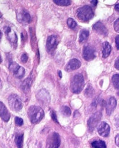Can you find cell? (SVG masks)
<instances>
[{
    "label": "cell",
    "instance_id": "cell-41",
    "mask_svg": "<svg viewBox=\"0 0 119 148\" xmlns=\"http://www.w3.org/2000/svg\"><path fill=\"white\" fill-rule=\"evenodd\" d=\"M1 56H0V63H1Z\"/></svg>",
    "mask_w": 119,
    "mask_h": 148
},
{
    "label": "cell",
    "instance_id": "cell-14",
    "mask_svg": "<svg viewBox=\"0 0 119 148\" xmlns=\"http://www.w3.org/2000/svg\"><path fill=\"white\" fill-rule=\"evenodd\" d=\"M92 28L95 32H97L100 35H104V36H107L108 35L107 29L101 22L99 21L95 23V25H93Z\"/></svg>",
    "mask_w": 119,
    "mask_h": 148
},
{
    "label": "cell",
    "instance_id": "cell-6",
    "mask_svg": "<svg viewBox=\"0 0 119 148\" xmlns=\"http://www.w3.org/2000/svg\"><path fill=\"white\" fill-rule=\"evenodd\" d=\"M9 70L11 73H13L14 77L17 79H22L25 74V70L24 68L20 66L15 62H12L10 64Z\"/></svg>",
    "mask_w": 119,
    "mask_h": 148
},
{
    "label": "cell",
    "instance_id": "cell-33",
    "mask_svg": "<svg viewBox=\"0 0 119 148\" xmlns=\"http://www.w3.org/2000/svg\"><path fill=\"white\" fill-rule=\"evenodd\" d=\"M114 66H115V68L117 70H119V57L116 60Z\"/></svg>",
    "mask_w": 119,
    "mask_h": 148
},
{
    "label": "cell",
    "instance_id": "cell-12",
    "mask_svg": "<svg viewBox=\"0 0 119 148\" xmlns=\"http://www.w3.org/2000/svg\"><path fill=\"white\" fill-rule=\"evenodd\" d=\"M81 66V61L77 59L74 58L70 60L66 67V70L67 72H71L78 69Z\"/></svg>",
    "mask_w": 119,
    "mask_h": 148
},
{
    "label": "cell",
    "instance_id": "cell-24",
    "mask_svg": "<svg viewBox=\"0 0 119 148\" xmlns=\"http://www.w3.org/2000/svg\"><path fill=\"white\" fill-rule=\"evenodd\" d=\"M112 82L115 88L119 89V74H114L113 76Z\"/></svg>",
    "mask_w": 119,
    "mask_h": 148
},
{
    "label": "cell",
    "instance_id": "cell-18",
    "mask_svg": "<svg viewBox=\"0 0 119 148\" xmlns=\"http://www.w3.org/2000/svg\"><path fill=\"white\" fill-rule=\"evenodd\" d=\"M89 35V32L88 30L85 29L82 30L81 32L80 35H79V42L82 43L86 41L87 40H88Z\"/></svg>",
    "mask_w": 119,
    "mask_h": 148
},
{
    "label": "cell",
    "instance_id": "cell-16",
    "mask_svg": "<svg viewBox=\"0 0 119 148\" xmlns=\"http://www.w3.org/2000/svg\"><path fill=\"white\" fill-rule=\"evenodd\" d=\"M17 19L19 21L23 23H29L31 21L30 14L25 10H22L17 14Z\"/></svg>",
    "mask_w": 119,
    "mask_h": 148
},
{
    "label": "cell",
    "instance_id": "cell-2",
    "mask_svg": "<svg viewBox=\"0 0 119 148\" xmlns=\"http://www.w3.org/2000/svg\"><path fill=\"white\" fill-rule=\"evenodd\" d=\"M84 84L83 76L81 74H76L71 81L70 89L74 93H79L83 90Z\"/></svg>",
    "mask_w": 119,
    "mask_h": 148
},
{
    "label": "cell",
    "instance_id": "cell-30",
    "mask_svg": "<svg viewBox=\"0 0 119 148\" xmlns=\"http://www.w3.org/2000/svg\"><path fill=\"white\" fill-rule=\"evenodd\" d=\"M114 29L116 32L117 33H119V19H118L115 22L114 24Z\"/></svg>",
    "mask_w": 119,
    "mask_h": 148
},
{
    "label": "cell",
    "instance_id": "cell-15",
    "mask_svg": "<svg viewBox=\"0 0 119 148\" xmlns=\"http://www.w3.org/2000/svg\"><path fill=\"white\" fill-rule=\"evenodd\" d=\"M106 113L108 115H110L114 110L117 106V101L114 97H111L108 102L106 105Z\"/></svg>",
    "mask_w": 119,
    "mask_h": 148
},
{
    "label": "cell",
    "instance_id": "cell-21",
    "mask_svg": "<svg viewBox=\"0 0 119 148\" xmlns=\"http://www.w3.org/2000/svg\"><path fill=\"white\" fill-rule=\"evenodd\" d=\"M38 98H40L41 99H44L43 100H46L47 102H49L50 100V95L48 94V93L46 90H42L41 91L39 92V93L38 94Z\"/></svg>",
    "mask_w": 119,
    "mask_h": 148
},
{
    "label": "cell",
    "instance_id": "cell-32",
    "mask_svg": "<svg viewBox=\"0 0 119 148\" xmlns=\"http://www.w3.org/2000/svg\"><path fill=\"white\" fill-rule=\"evenodd\" d=\"M115 41H116V48L118 50H119V35H117L115 39Z\"/></svg>",
    "mask_w": 119,
    "mask_h": 148
},
{
    "label": "cell",
    "instance_id": "cell-4",
    "mask_svg": "<svg viewBox=\"0 0 119 148\" xmlns=\"http://www.w3.org/2000/svg\"><path fill=\"white\" fill-rule=\"evenodd\" d=\"M9 104L12 110L15 112L20 111L22 107V102L20 98L15 94L11 95L9 98Z\"/></svg>",
    "mask_w": 119,
    "mask_h": 148
},
{
    "label": "cell",
    "instance_id": "cell-25",
    "mask_svg": "<svg viewBox=\"0 0 119 148\" xmlns=\"http://www.w3.org/2000/svg\"><path fill=\"white\" fill-rule=\"evenodd\" d=\"M61 111L62 114L66 117L70 116L71 113L70 108L66 106H63L61 109Z\"/></svg>",
    "mask_w": 119,
    "mask_h": 148
},
{
    "label": "cell",
    "instance_id": "cell-22",
    "mask_svg": "<svg viewBox=\"0 0 119 148\" xmlns=\"http://www.w3.org/2000/svg\"><path fill=\"white\" fill-rule=\"evenodd\" d=\"M31 84H32V80L30 79V78H28L27 79H26L25 81H24L23 83V89L25 92H27L28 90H29L31 86Z\"/></svg>",
    "mask_w": 119,
    "mask_h": 148
},
{
    "label": "cell",
    "instance_id": "cell-8",
    "mask_svg": "<svg viewBox=\"0 0 119 148\" xmlns=\"http://www.w3.org/2000/svg\"><path fill=\"white\" fill-rule=\"evenodd\" d=\"M58 44V38L55 35H51L47 39L46 41V50L49 53H52L56 49Z\"/></svg>",
    "mask_w": 119,
    "mask_h": 148
},
{
    "label": "cell",
    "instance_id": "cell-3",
    "mask_svg": "<svg viewBox=\"0 0 119 148\" xmlns=\"http://www.w3.org/2000/svg\"><path fill=\"white\" fill-rule=\"evenodd\" d=\"M77 15L81 20L88 21L93 17V11L90 6L85 5L77 10Z\"/></svg>",
    "mask_w": 119,
    "mask_h": 148
},
{
    "label": "cell",
    "instance_id": "cell-27",
    "mask_svg": "<svg viewBox=\"0 0 119 148\" xmlns=\"http://www.w3.org/2000/svg\"><path fill=\"white\" fill-rule=\"evenodd\" d=\"M93 89L91 86L88 87L85 91V94L87 96V97L91 96L93 95Z\"/></svg>",
    "mask_w": 119,
    "mask_h": 148
},
{
    "label": "cell",
    "instance_id": "cell-36",
    "mask_svg": "<svg viewBox=\"0 0 119 148\" xmlns=\"http://www.w3.org/2000/svg\"><path fill=\"white\" fill-rule=\"evenodd\" d=\"M115 9H116V11H117L119 12V3L117 4H116V5H115Z\"/></svg>",
    "mask_w": 119,
    "mask_h": 148
},
{
    "label": "cell",
    "instance_id": "cell-13",
    "mask_svg": "<svg viewBox=\"0 0 119 148\" xmlns=\"http://www.w3.org/2000/svg\"><path fill=\"white\" fill-rule=\"evenodd\" d=\"M0 117L5 122H8L10 119V114L5 105L0 102Z\"/></svg>",
    "mask_w": 119,
    "mask_h": 148
},
{
    "label": "cell",
    "instance_id": "cell-42",
    "mask_svg": "<svg viewBox=\"0 0 119 148\" xmlns=\"http://www.w3.org/2000/svg\"><path fill=\"white\" fill-rule=\"evenodd\" d=\"M117 95L119 96V91L117 92Z\"/></svg>",
    "mask_w": 119,
    "mask_h": 148
},
{
    "label": "cell",
    "instance_id": "cell-9",
    "mask_svg": "<svg viewBox=\"0 0 119 148\" xmlns=\"http://www.w3.org/2000/svg\"><path fill=\"white\" fill-rule=\"evenodd\" d=\"M7 38L14 46H16L17 43V36L14 31L10 27H5L4 29Z\"/></svg>",
    "mask_w": 119,
    "mask_h": 148
},
{
    "label": "cell",
    "instance_id": "cell-35",
    "mask_svg": "<svg viewBox=\"0 0 119 148\" xmlns=\"http://www.w3.org/2000/svg\"><path fill=\"white\" fill-rule=\"evenodd\" d=\"M91 3L93 5L96 6L98 4V0H92Z\"/></svg>",
    "mask_w": 119,
    "mask_h": 148
},
{
    "label": "cell",
    "instance_id": "cell-37",
    "mask_svg": "<svg viewBox=\"0 0 119 148\" xmlns=\"http://www.w3.org/2000/svg\"><path fill=\"white\" fill-rule=\"evenodd\" d=\"M58 76L60 78L62 77V73H61V71H58Z\"/></svg>",
    "mask_w": 119,
    "mask_h": 148
},
{
    "label": "cell",
    "instance_id": "cell-31",
    "mask_svg": "<svg viewBox=\"0 0 119 148\" xmlns=\"http://www.w3.org/2000/svg\"><path fill=\"white\" fill-rule=\"evenodd\" d=\"M28 56L27 54H23V55L21 57V61H22V63H26V62L28 61Z\"/></svg>",
    "mask_w": 119,
    "mask_h": 148
},
{
    "label": "cell",
    "instance_id": "cell-29",
    "mask_svg": "<svg viewBox=\"0 0 119 148\" xmlns=\"http://www.w3.org/2000/svg\"><path fill=\"white\" fill-rule=\"evenodd\" d=\"M51 118L52 119V120L57 123H58V120H57V115H56V113H55V112H54L53 110H51Z\"/></svg>",
    "mask_w": 119,
    "mask_h": 148
},
{
    "label": "cell",
    "instance_id": "cell-10",
    "mask_svg": "<svg viewBox=\"0 0 119 148\" xmlns=\"http://www.w3.org/2000/svg\"><path fill=\"white\" fill-rule=\"evenodd\" d=\"M83 57L87 61H89L95 58V54L94 49L89 45L85 46L83 50Z\"/></svg>",
    "mask_w": 119,
    "mask_h": 148
},
{
    "label": "cell",
    "instance_id": "cell-26",
    "mask_svg": "<svg viewBox=\"0 0 119 148\" xmlns=\"http://www.w3.org/2000/svg\"><path fill=\"white\" fill-rule=\"evenodd\" d=\"M67 23V25L69 27V28H70L71 29H75L76 27V26H77L76 22L73 19H71V18L68 19Z\"/></svg>",
    "mask_w": 119,
    "mask_h": 148
},
{
    "label": "cell",
    "instance_id": "cell-20",
    "mask_svg": "<svg viewBox=\"0 0 119 148\" xmlns=\"http://www.w3.org/2000/svg\"><path fill=\"white\" fill-rule=\"evenodd\" d=\"M92 146L93 148H106L107 146L105 142L101 141V140H97L91 143Z\"/></svg>",
    "mask_w": 119,
    "mask_h": 148
},
{
    "label": "cell",
    "instance_id": "cell-40",
    "mask_svg": "<svg viewBox=\"0 0 119 148\" xmlns=\"http://www.w3.org/2000/svg\"><path fill=\"white\" fill-rule=\"evenodd\" d=\"M2 17V14L1 12H0V17Z\"/></svg>",
    "mask_w": 119,
    "mask_h": 148
},
{
    "label": "cell",
    "instance_id": "cell-7",
    "mask_svg": "<svg viewBox=\"0 0 119 148\" xmlns=\"http://www.w3.org/2000/svg\"><path fill=\"white\" fill-rule=\"evenodd\" d=\"M102 114L100 112H97L93 114L88 121V127L89 131L92 132L94 130L97 126L99 121L101 119Z\"/></svg>",
    "mask_w": 119,
    "mask_h": 148
},
{
    "label": "cell",
    "instance_id": "cell-1",
    "mask_svg": "<svg viewBox=\"0 0 119 148\" xmlns=\"http://www.w3.org/2000/svg\"><path fill=\"white\" fill-rule=\"evenodd\" d=\"M28 114L30 122L36 124L40 122L44 118V111L40 106L32 105L29 108Z\"/></svg>",
    "mask_w": 119,
    "mask_h": 148
},
{
    "label": "cell",
    "instance_id": "cell-17",
    "mask_svg": "<svg viewBox=\"0 0 119 148\" xmlns=\"http://www.w3.org/2000/svg\"><path fill=\"white\" fill-rule=\"evenodd\" d=\"M112 51V47L110 44L106 41L102 44V57L103 58H107Z\"/></svg>",
    "mask_w": 119,
    "mask_h": 148
},
{
    "label": "cell",
    "instance_id": "cell-38",
    "mask_svg": "<svg viewBox=\"0 0 119 148\" xmlns=\"http://www.w3.org/2000/svg\"><path fill=\"white\" fill-rule=\"evenodd\" d=\"M2 88V82L1 80V79H0V89Z\"/></svg>",
    "mask_w": 119,
    "mask_h": 148
},
{
    "label": "cell",
    "instance_id": "cell-39",
    "mask_svg": "<svg viewBox=\"0 0 119 148\" xmlns=\"http://www.w3.org/2000/svg\"><path fill=\"white\" fill-rule=\"evenodd\" d=\"M1 37H2V32H1V31L0 30V40H1Z\"/></svg>",
    "mask_w": 119,
    "mask_h": 148
},
{
    "label": "cell",
    "instance_id": "cell-19",
    "mask_svg": "<svg viewBox=\"0 0 119 148\" xmlns=\"http://www.w3.org/2000/svg\"><path fill=\"white\" fill-rule=\"evenodd\" d=\"M15 142L17 148H23V134H17L15 137Z\"/></svg>",
    "mask_w": 119,
    "mask_h": 148
},
{
    "label": "cell",
    "instance_id": "cell-23",
    "mask_svg": "<svg viewBox=\"0 0 119 148\" xmlns=\"http://www.w3.org/2000/svg\"><path fill=\"white\" fill-rule=\"evenodd\" d=\"M53 1L60 6H68L71 4V0H53Z\"/></svg>",
    "mask_w": 119,
    "mask_h": 148
},
{
    "label": "cell",
    "instance_id": "cell-11",
    "mask_svg": "<svg viewBox=\"0 0 119 148\" xmlns=\"http://www.w3.org/2000/svg\"><path fill=\"white\" fill-rule=\"evenodd\" d=\"M97 131L99 135L102 137H108L110 135V127L106 122H101L97 127Z\"/></svg>",
    "mask_w": 119,
    "mask_h": 148
},
{
    "label": "cell",
    "instance_id": "cell-5",
    "mask_svg": "<svg viewBox=\"0 0 119 148\" xmlns=\"http://www.w3.org/2000/svg\"><path fill=\"white\" fill-rule=\"evenodd\" d=\"M60 145V137L58 133H52L47 138L46 148H58Z\"/></svg>",
    "mask_w": 119,
    "mask_h": 148
},
{
    "label": "cell",
    "instance_id": "cell-28",
    "mask_svg": "<svg viewBox=\"0 0 119 148\" xmlns=\"http://www.w3.org/2000/svg\"><path fill=\"white\" fill-rule=\"evenodd\" d=\"M15 124H16L17 126H21L23 125V120L21 118L15 117Z\"/></svg>",
    "mask_w": 119,
    "mask_h": 148
},
{
    "label": "cell",
    "instance_id": "cell-34",
    "mask_svg": "<svg viewBox=\"0 0 119 148\" xmlns=\"http://www.w3.org/2000/svg\"><path fill=\"white\" fill-rule=\"evenodd\" d=\"M115 142L117 146L119 147V135H117L115 138Z\"/></svg>",
    "mask_w": 119,
    "mask_h": 148
}]
</instances>
